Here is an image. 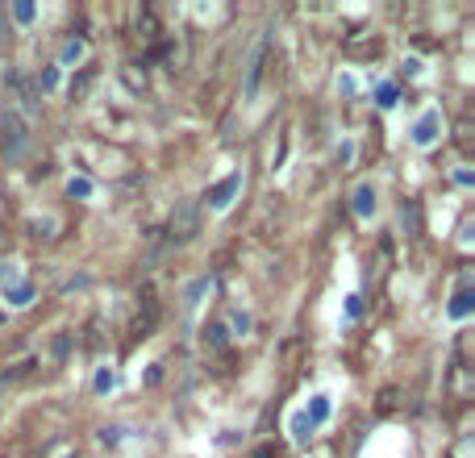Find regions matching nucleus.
<instances>
[{
    "label": "nucleus",
    "instance_id": "obj_9",
    "mask_svg": "<svg viewBox=\"0 0 475 458\" xmlns=\"http://www.w3.org/2000/svg\"><path fill=\"white\" fill-rule=\"evenodd\" d=\"M113 388H117V371H113L109 362H100L96 375H92V392H96V396H109Z\"/></svg>",
    "mask_w": 475,
    "mask_h": 458
},
{
    "label": "nucleus",
    "instance_id": "obj_26",
    "mask_svg": "<svg viewBox=\"0 0 475 458\" xmlns=\"http://www.w3.org/2000/svg\"><path fill=\"white\" fill-rule=\"evenodd\" d=\"M0 325H5V312H0Z\"/></svg>",
    "mask_w": 475,
    "mask_h": 458
},
{
    "label": "nucleus",
    "instance_id": "obj_19",
    "mask_svg": "<svg viewBox=\"0 0 475 458\" xmlns=\"http://www.w3.org/2000/svg\"><path fill=\"white\" fill-rule=\"evenodd\" d=\"M338 92H342V97H355V92H359L355 76H338Z\"/></svg>",
    "mask_w": 475,
    "mask_h": 458
},
{
    "label": "nucleus",
    "instance_id": "obj_18",
    "mask_svg": "<svg viewBox=\"0 0 475 458\" xmlns=\"http://www.w3.org/2000/svg\"><path fill=\"white\" fill-rule=\"evenodd\" d=\"M50 229H55V217H42V221H30V234H34V238H50Z\"/></svg>",
    "mask_w": 475,
    "mask_h": 458
},
{
    "label": "nucleus",
    "instance_id": "obj_21",
    "mask_svg": "<svg viewBox=\"0 0 475 458\" xmlns=\"http://www.w3.org/2000/svg\"><path fill=\"white\" fill-rule=\"evenodd\" d=\"M205 341H213V346H221V341H226V325H213V330H205Z\"/></svg>",
    "mask_w": 475,
    "mask_h": 458
},
{
    "label": "nucleus",
    "instance_id": "obj_22",
    "mask_svg": "<svg viewBox=\"0 0 475 458\" xmlns=\"http://www.w3.org/2000/svg\"><path fill=\"white\" fill-rule=\"evenodd\" d=\"M338 158H342V163H350V158H355V142H338Z\"/></svg>",
    "mask_w": 475,
    "mask_h": 458
},
{
    "label": "nucleus",
    "instance_id": "obj_6",
    "mask_svg": "<svg viewBox=\"0 0 475 458\" xmlns=\"http://www.w3.org/2000/svg\"><path fill=\"white\" fill-rule=\"evenodd\" d=\"M5 300H9V309H30L34 304V283L13 280L9 288H5Z\"/></svg>",
    "mask_w": 475,
    "mask_h": 458
},
{
    "label": "nucleus",
    "instance_id": "obj_5",
    "mask_svg": "<svg viewBox=\"0 0 475 458\" xmlns=\"http://www.w3.org/2000/svg\"><path fill=\"white\" fill-rule=\"evenodd\" d=\"M471 312H475V288L463 283V288L450 296V304H446V317H450V321H467Z\"/></svg>",
    "mask_w": 475,
    "mask_h": 458
},
{
    "label": "nucleus",
    "instance_id": "obj_14",
    "mask_svg": "<svg viewBox=\"0 0 475 458\" xmlns=\"http://www.w3.org/2000/svg\"><path fill=\"white\" fill-rule=\"evenodd\" d=\"M84 55H88V42H84V38H71L67 46H63V55H59V59H63V67H71V63H79V59H84Z\"/></svg>",
    "mask_w": 475,
    "mask_h": 458
},
{
    "label": "nucleus",
    "instance_id": "obj_11",
    "mask_svg": "<svg viewBox=\"0 0 475 458\" xmlns=\"http://www.w3.org/2000/svg\"><path fill=\"white\" fill-rule=\"evenodd\" d=\"M226 333H229V338H247V333H250V312L229 309V317H226Z\"/></svg>",
    "mask_w": 475,
    "mask_h": 458
},
{
    "label": "nucleus",
    "instance_id": "obj_7",
    "mask_svg": "<svg viewBox=\"0 0 475 458\" xmlns=\"http://www.w3.org/2000/svg\"><path fill=\"white\" fill-rule=\"evenodd\" d=\"M263 55H268V38H258L255 55H250V67H247V97H255V88H258V76H263Z\"/></svg>",
    "mask_w": 475,
    "mask_h": 458
},
{
    "label": "nucleus",
    "instance_id": "obj_12",
    "mask_svg": "<svg viewBox=\"0 0 475 458\" xmlns=\"http://www.w3.org/2000/svg\"><path fill=\"white\" fill-rule=\"evenodd\" d=\"M67 196H76V200H92V196H96V184H92L88 176H71L67 179Z\"/></svg>",
    "mask_w": 475,
    "mask_h": 458
},
{
    "label": "nucleus",
    "instance_id": "obj_8",
    "mask_svg": "<svg viewBox=\"0 0 475 458\" xmlns=\"http://www.w3.org/2000/svg\"><path fill=\"white\" fill-rule=\"evenodd\" d=\"M208 292H213V280H208V275H200V280H192L188 288H184V309L192 312V309H197L200 300H205Z\"/></svg>",
    "mask_w": 475,
    "mask_h": 458
},
{
    "label": "nucleus",
    "instance_id": "obj_17",
    "mask_svg": "<svg viewBox=\"0 0 475 458\" xmlns=\"http://www.w3.org/2000/svg\"><path fill=\"white\" fill-rule=\"evenodd\" d=\"M121 433H126V429H121V425H105V429H100V433H96V438H100V446H117V442H121Z\"/></svg>",
    "mask_w": 475,
    "mask_h": 458
},
{
    "label": "nucleus",
    "instance_id": "obj_10",
    "mask_svg": "<svg viewBox=\"0 0 475 458\" xmlns=\"http://www.w3.org/2000/svg\"><path fill=\"white\" fill-rule=\"evenodd\" d=\"M288 433H292V442H297V446H305L308 438H313V425H308L305 421V412H288Z\"/></svg>",
    "mask_w": 475,
    "mask_h": 458
},
{
    "label": "nucleus",
    "instance_id": "obj_20",
    "mask_svg": "<svg viewBox=\"0 0 475 458\" xmlns=\"http://www.w3.org/2000/svg\"><path fill=\"white\" fill-rule=\"evenodd\" d=\"M455 184H459V188H471V184H475L471 167H459V171H455Z\"/></svg>",
    "mask_w": 475,
    "mask_h": 458
},
{
    "label": "nucleus",
    "instance_id": "obj_15",
    "mask_svg": "<svg viewBox=\"0 0 475 458\" xmlns=\"http://www.w3.org/2000/svg\"><path fill=\"white\" fill-rule=\"evenodd\" d=\"M38 88H42V92H55V88H59V67H42V71H38Z\"/></svg>",
    "mask_w": 475,
    "mask_h": 458
},
{
    "label": "nucleus",
    "instance_id": "obj_1",
    "mask_svg": "<svg viewBox=\"0 0 475 458\" xmlns=\"http://www.w3.org/2000/svg\"><path fill=\"white\" fill-rule=\"evenodd\" d=\"M438 137H442V113L430 105V108H421V113L413 117V126H409V142H413L417 150H430Z\"/></svg>",
    "mask_w": 475,
    "mask_h": 458
},
{
    "label": "nucleus",
    "instance_id": "obj_16",
    "mask_svg": "<svg viewBox=\"0 0 475 458\" xmlns=\"http://www.w3.org/2000/svg\"><path fill=\"white\" fill-rule=\"evenodd\" d=\"M13 17H17V21H21V25H30V21H34V17H38V9H34L30 0H17V5H13Z\"/></svg>",
    "mask_w": 475,
    "mask_h": 458
},
{
    "label": "nucleus",
    "instance_id": "obj_13",
    "mask_svg": "<svg viewBox=\"0 0 475 458\" xmlns=\"http://www.w3.org/2000/svg\"><path fill=\"white\" fill-rule=\"evenodd\" d=\"M396 100H400L396 84H392V79H379V84H376V105L379 108H396Z\"/></svg>",
    "mask_w": 475,
    "mask_h": 458
},
{
    "label": "nucleus",
    "instance_id": "obj_23",
    "mask_svg": "<svg viewBox=\"0 0 475 458\" xmlns=\"http://www.w3.org/2000/svg\"><path fill=\"white\" fill-rule=\"evenodd\" d=\"M13 280H17V271H13V263H0V288H9Z\"/></svg>",
    "mask_w": 475,
    "mask_h": 458
},
{
    "label": "nucleus",
    "instance_id": "obj_3",
    "mask_svg": "<svg viewBox=\"0 0 475 458\" xmlns=\"http://www.w3.org/2000/svg\"><path fill=\"white\" fill-rule=\"evenodd\" d=\"M376 209H379V192H376V184H371V179H363V184L350 192V213H355L359 221H371V217H376Z\"/></svg>",
    "mask_w": 475,
    "mask_h": 458
},
{
    "label": "nucleus",
    "instance_id": "obj_25",
    "mask_svg": "<svg viewBox=\"0 0 475 458\" xmlns=\"http://www.w3.org/2000/svg\"><path fill=\"white\" fill-rule=\"evenodd\" d=\"M421 71H426L421 67V59H405V76H421Z\"/></svg>",
    "mask_w": 475,
    "mask_h": 458
},
{
    "label": "nucleus",
    "instance_id": "obj_2",
    "mask_svg": "<svg viewBox=\"0 0 475 458\" xmlns=\"http://www.w3.org/2000/svg\"><path fill=\"white\" fill-rule=\"evenodd\" d=\"M238 196H242V171H229L221 184L208 188V209H213V213H226Z\"/></svg>",
    "mask_w": 475,
    "mask_h": 458
},
{
    "label": "nucleus",
    "instance_id": "obj_4",
    "mask_svg": "<svg viewBox=\"0 0 475 458\" xmlns=\"http://www.w3.org/2000/svg\"><path fill=\"white\" fill-rule=\"evenodd\" d=\"M300 412H305V421L313 429H321L329 417H334V396H329V392H313V396L305 400V409H300Z\"/></svg>",
    "mask_w": 475,
    "mask_h": 458
},
{
    "label": "nucleus",
    "instance_id": "obj_24",
    "mask_svg": "<svg viewBox=\"0 0 475 458\" xmlns=\"http://www.w3.org/2000/svg\"><path fill=\"white\" fill-rule=\"evenodd\" d=\"M359 312H363V300H359V296H347V317H350V321H355Z\"/></svg>",
    "mask_w": 475,
    "mask_h": 458
}]
</instances>
